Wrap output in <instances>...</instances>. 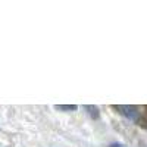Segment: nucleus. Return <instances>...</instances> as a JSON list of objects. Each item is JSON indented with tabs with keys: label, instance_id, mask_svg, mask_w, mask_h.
I'll list each match as a JSON object with an SVG mask.
<instances>
[{
	"label": "nucleus",
	"instance_id": "nucleus-2",
	"mask_svg": "<svg viewBox=\"0 0 147 147\" xmlns=\"http://www.w3.org/2000/svg\"><path fill=\"white\" fill-rule=\"evenodd\" d=\"M85 110H88V115L93 119H99L100 118V110H99V107H97V106L88 105V106H85Z\"/></svg>",
	"mask_w": 147,
	"mask_h": 147
},
{
	"label": "nucleus",
	"instance_id": "nucleus-4",
	"mask_svg": "<svg viewBox=\"0 0 147 147\" xmlns=\"http://www.w3.org/2000/svg\"><path fill=\"white\" fill-rule=\"evenodd\" d=\"M109 147H127L125 144H122V143H110Z\"/></svg>",
	"mask_w": 147,
	"mask_h": 147
},
{
	"label": "nucleus",
	"instance_id": "nucleus-1",
	"mask_svg": "<svg viewBox=\"0 0 147 147\" xmlns=\"http://www.w3.org/2000/svg\"><path fill=\"white\" fill-rule=\"evenodd\" d=\"M113 107L118 110L122 116H125L131 122H138L140 121V112H138L137 107H134V106H125V105H118V106H113Z\"/></svg>",
	"mask_w": 147,
	"mask_h": 147
},
{
	"label": "nucleus",
	"instance_id": "nucleus-3",
	"mask_svg": "<svg viewBox=\"0 0 147 147\" xmlns=\"http://www.w3.org/2000/svg\"><path fill=\"white\" fill-rule=\"evenodd\" d=\"M55 107L59 110H77L78 109L77 105H56Z\"/></svg>",
	"mask_w": 147,
	"mask_h": 147
}]
</instances>
